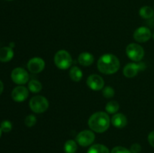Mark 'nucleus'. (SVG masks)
<instances>
[{
  "instance_id": "nucleus-1",
  "label": "nucleus",
  "mask_w": 154,
  "mask_h": 153,
  "mask_svg": "<svg viewBox=\"0 0 154 153\" xmlns=\"http://www.w3.org/2000/svg\"><path fill=\"white\" fill-rule=\"evenodd\" d=\"M97 68L104 74H114L120 69V62L114 54H104L98 60Z\"/></svg>"
},
{
  "instance_id": "nucleus-2",
  "label": "nucleus",
  "mask_w": 154,
  "mask_h": 153,
  "mask_svg": "<svg viewBox=\"0 0 154 153\" xmlns=\"http://www.w3.org/2000/svg\"><path fill=\"white\" fill-rule=\"evenodd\" d=\"M111 118L108 112L103 111L94 112L88 120V125L96 133H104L110 127Z\"/></svg>"
},
{
  "instance_id": "nucleus-3",
  "label": "nucleus",
  "mask_w": 154,
  "mask_h": 153,
  "mask_svg": "<svg viewBox=\"0 0 154 153\" xmlns=\"http://www.w3.org/2000/svg\"><path fill=\"white\" fill-rule=\"evenodd\" d=\"M54 63L58 68L66 70L69 68L72 64V58L67 50H60L54 56Z\"/></svg>"
},
{
  "instance_id": "nucleus-4",
  "label": "nucleus",
  "mask_w": 154,
  "mask_h": 153,
  "mask_svg": "<svg viewBox=\"0 0 154 153\" xmlns=\"http://www.w3.org/2000/svg\"><path fill=\"white\" fill-rule=\"evenodd\" d=\"M29 107L35 113H43L49 107V101L42 95H35L29 100Z\"/></svg>"
},
{
  "instance_id": "nucleus-5",
  "label": "nucleus",
  "mask_w": 154,
  "mask_h": 153,
  "mask_svg": "<svg viewBox=\"0 0 154 153\" xmlns=\"http://www.w3.org/2000/svg\"><path fill=\"white\" fill-rule=\"evenodd\" d=\"M126 53L132 61L140 62L144 56V50L138 44L131 43L126 46Z\"/></svg>"
},
{
  "instance_id": "nucleus-6",
  "label": "nucleus",
  "mask_w": 154,
  "mask_h": 153,
  "mask_svg": "<svg viewBox=\"0 0 154 153\" xmlns=\"http://www.w3.org/2000/svg\"><path fill=\"white\" fill-rule=\"evenodd\" d=\"M12 81L17 85H23L29 82V75L28 72L23 68H16L11 74Z\"/></svg>"
},
{
  "instance_id": "nucleus-7",
  "label": "nucleus",
  "mask_w": 154,
  "mask_h": 153,
  "mask_svg": "<svg viewBox=\"0 0 154 153\" xmlns=\"http://www.w3.org/2000/svg\"><path fill=\"white\" fill-rule=\"evenodd\" d=\"M95 140V134L93 130H81L76 136V142L80 146L84 147L92 145Z\"/></svg>"
},
{
  "instance_id": "nucleus-8",
  "label": "nucleus",
  "mask_w": 154,
  "mask_h": 153,
  "mask_svg": "<svg viewBox=\"0 0 154 153\" xmlns=\"http://www.w3.org/2000/svg\"><path fill=\"white\" fill-rule=\"evenodd\" d=\"M145 68L146 65L144 62L138 63V64H136V63H128L123 68V75L127 78L135 77L140 70H144Z\"/></svg>"
},
{
  "instance_id": "nucleus-9",
  "label": "nucleus",
  "mask_w": 154,
  "mask_h": 153,
  "mask_svg": "<svg viewBox=\"0 0 154 153\" xmlns=\"http://www.w3.org/2000/svg\"><path fill=\"white\" fill-rule=\"evenodd\" d=\"M45 68V62L41 57H33L27 62V68L31 73H41Z\"/></svg>"
},
{
  "instance_id": "nucleus-10",
  "label": "nucleus",
  "mask_w": 154,
  "mask_h": 153,
  "mask_svg": "<svg viewBox=\"0 0 154 153\" xmlns=\"http://www.w3.org/2000/svg\"><path fill=\"white\" fill-rule=\"evenodd\" d=\"M87 84L89 88H91L93 91H100L103 89L105 81L101 76L93 74L87 77Z\"/></svg>"
},
{
  "instance_id": "nucleus-11",
  "label": "nucleus",
  "mask_w": 154,
  "mask_h": 153,
  "mask_svg": "<svg viewBox=\"0 0 154 153\" xmlns=\"http://www.w3.org/2000/svg\"><path fill=\"white\" fill-rule=\"evenodd\" d=\"M152 37V33L150 28L145 26H141L136 28L134 32L133 38L137 42L145 43L148 41Z\"/></svg>"
},
{
  "instance_id": "nucleus-12",
  "label": "nucleus",
  "mask_w": 154,
  "mask_h": 153,
  "mask_svg": "<svg viewBox=\"0 0 154 153\" xmlns=\"http://www.w3.org/2000/svg\"><path fill=\"white\" fill-rule=\"evenodd\" d=\"M29 96V89L23 86H17L12 90L11 98L15 102H23L27 99Z\"/></svg>"
},
{
  "instance_id": "nucleus-13",
  "label": "nucleus",
  "mask_w": 154,
  "mask_h": 153,
  "mask_svg": "<svg viewBox=\"0 0 154 153\" xmlns=\"http://www.w3.org/2000/svg\"><path fill=\"white\" fill-rule=\"evenodd\" d=\"M111 122L117 128H123L127 124V118L124 114L117 112L111 118Z\"/></svg>"
},
{
  "instance_id": "nucleus-14",
  "label": "nucleus",
  "mask_w": 154,
  "mask_h": 153,
  "mask_svg": "<svg viewBox=\"0 0 154 153\" xmlns=\"http://www.w3.org/2000/svg\"><path fill=\"white\" fill-rule=\"evenodd\" d=\"M78 62L83 66H90L94 62V56L89 52H83L78 56Z\"/></svg>"
},
{
  "instance_id": "nucleus-15",
  "label": "nucleus",
  "mask_w": 154,
  "mask_h": 153,
  "mask_svg": "<svg viewBox=\"0 0 154 153\" xmlns=\"http://www.w3.org/2000/svg\"><path fill=\"white\" fill-rule=\"evenodd\" d=\"M14 57L13 48L10 46H4L0 49V62H8Z\"/></svg>"
},
{
  "instance_id": "nucleus-16",
  "label": "nucleus",
  "mask_w": 154,
  "mask_h": 153,
  "mask_svg": "<svg viewBox=\"0 0 154 153\" xmlns=\"http://www.w3.org/2000/svg\"><path fill=\"white\" fill-rule=\"evenodd\" d=\"M69 76L74 82H79L83 77V72L80 68L73 66L69 70Z\"/></svg>"
},
{
  "instance_id": "nucleus-17",
  "label": "nucleus",
  "mask_w": 154,
  "mask_h": 153,
  "mask_svg": "<svg viewBox=\"0 0 154 153\" xmlns=\"http://www.w3.org/2000/svg\"><path fill=\"white\" fill-rule=\"evenodd\" d=\"M139 14L143 19H151L154 15V10L150 6H143L140 8Z\"/></svg>"
},
{
  "instance_id": "nucleus-18",
  "label": "nucleus",
  "mask_w": 154,
  "mask_h": 153,
  "mask_svg": "<svg viewBox=\"0 0 154 153\" xmlns=\"http://www.w3.org/2000/svg\"><path fill=\"white\" fill-rule=\"evenodd\" d=\"M87 153H111L107 146L102 144H94L91 146L87 151Z\"/></svg>"
},
{
  "instance_id": "nucleus-19",
  "label": "nucleus",
  "mask_w": 154,
  "mask_h": 153,
  "mask_svg": "<svg viewBox=\"0 0 154 153\" xmlns=\"http://www.w3.org/2000/svg\"><path fill=\"white\" fill-rule=\"evenodd\" d=\"M78 150V144L73 140H69L64 144L65 153H75Z\"/></svg>"
},
{
  "instance_id": "nucleus-20",
  "label": "nucleus",
  "mask_w": 154,
  "mask_h": 153,
  "mask_svg": "<svg viewBox=\"0 0 154 153\" xmlns=\"http://www.w3.org/2000/svg\"><path fill=\"white\" fill-rule=\"evenodd\" d=\"M28 89L32 93H38L42 89V84L37 80H32L28 82Z\"/></svg>"
},
{
  "instance_id": "nucleus-21",
  "label": "nucleus",
  "mask_w": 154,
  "mask_h": 153,
  "mask_svg": "<svg viewBox=\"0 0 154 153\" xmlns=\"http://www.w3.org/2000/svg\"><path fill=\"white\" fill-rule=\"evenodd\" d=\"M120 109V104L116 100H111L105 105V111L110 114H115Z\"/></svg>"
},
{
  "instance_id": "nucleus-22",
  "label": "nucleus",
  "mask_w": 154,
  "mask_h": 153,
  "mask_svg": "<svg viewBox=\"0 0 154 153\" xmlns=\"http://www.w3.org/2000/svg\"><path fill=\"white\" fill-rule=\"evenodd\" d=\"M114 94H115V91H114V88L110 86H105L102 89V94L106 98H111L114 97Z\"/></svg>"
},
{
  "instance_id": "nucleus-23",
  "label": "nucleus",
  "mask_w": 154,
  "mask_h": 153,
  "mask_svg": "<svg viewBox=\"0 0 154 153\" xmlns=\"http://www.w3.org/2000/svg\"><path fill=\"white\" fill-rule=\"evenodd\" d=\"M37 122V119H36V117L34 115H28L25 118V120H24V123H25L26 126L29 128L33 127L35 124Z\"/></svg>"
},
{
  "instance_id": "nucleus-24",
  "label": "nucleus",
  "mask_w": 154,
  "mask_h": 153,
  "mask_svg": "<svg viewBox=\"0 0 154 153\" xmlns=\"http://www.w3.org/2000/svg\"><path fill=\"white\" fill-rule=\"evenodd\" d=\"M0 128L2 130V132H5V133L10 132L12 130V123L8 120H5L1 122Z\"/></svg>"
},
{
  "instance_id": "nucleus-25",
  "label": "nucleus",
  "mask_w": 154,
  "mask_h": 153,
  "mask_svg": "<svg viewBox=\"0 0 154 153\" xmlns=\"http://www.w3.org/2000/svg\"><path fill=\"white\" fill-rule=\"evenodd\" d=\"M111 153H132L131 152L130 149H128L127 148L123 146H115L112 148Z\"/></svg>"
},
{
  "instance_id": "nucleus-26",
  "label": "nucleus",
  "mask_w": 154,
  "mask_h": 153,
  "mask_svg": "<svg viewBox=\"0 0 154 153\" xmlns=\"http://www.w3.org/2000/svg\"><path fill=\"white\" fill-rule=\"evenodd\" d=\"M130 151L132 153H139L141 151V146L139 143H133L130 147Z\"/></svg>"
},
{
  "instance_id": "nucleus-27",
  "label": "nucleus",
  "mask_w": 154,
  "mask_h": 153,
  "mask_svg": "<svg viewBox=\"0 0 154 153\" xmlns=\"http://www.w3.org/2000/svg\"><path fill=\"white\" fill-rule=\"evenodd\" d=\"M147 140H148V142L150 143V145L154 148V130H152L149 134L148 136H147Z\"/></svg>"
},
{
  "instance_id": "nucleus-28",
  "label": "nucleus",
  "mask_w": 154,
  "mask_h": 153,
  "mask_svg": "<svg viewBox=\"0 0 154 153\" xmlns=\"http://www.w3.org/2000/svg\"><path fill=\"white\" fill-rule=\"evenodd\" d=\"M3 90H4V84H3L2 81L0 80V95L3 92Z\"/></svg>"
},
{
  "instance_id": "nucleus-29",
  "label": "nucleus",
  "mask_w": 154,
  "mask_h": 153,
  "mask_svg": "<svg viewBox=\"0 0 154 153\" xmlns=\"http://www.w3.org/2000/svg\"><path fill=\"white\" fill-rule=\"evenodd\" d=\"M2 130L1 128H0V137L2 136Z\"/></svg>"
},
{
  "instance_id": "nucleus-30",
  "label": "nucleus",
  "mask_w": 154,
  "mask_h": 153,
  "mask_svg": "<svg viewBox=\"0 0 154 153\" xmlns=\"http://www.w3.org/2000/svg\"><path fill=\"white\" fill-rule=\"evenodd\" d=\"M152 37H153V39L154 40V33H153V34H152Z\"/></svg>"
},
{
  "instance_id": "nucleus-31",
  "label": "nucleus",
  "mask_w": 154,
  "mask_h": 153,
  "mask_svg": "<svg viewBox=\"0 0 154 153\" xmlns=\"http://www.w3.org/2000/svg\"><path fill=\"white\" fill-rule=\"evenodd\" d=\"M8 1H13V0H8Z\"/></svg>"
}]
</instances>
